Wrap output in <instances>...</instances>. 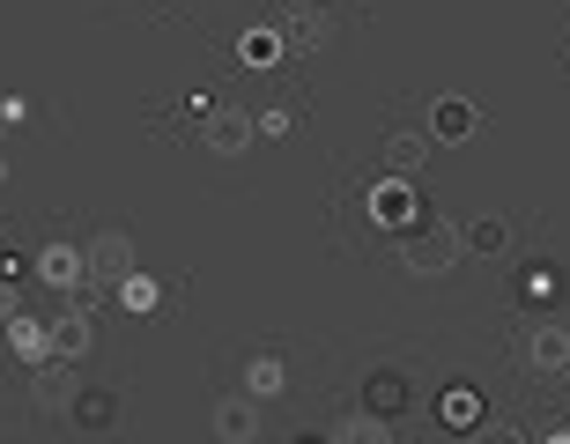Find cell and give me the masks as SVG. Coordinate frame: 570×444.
<instances>
[{"instance_id": "6da1fadb", "label": "cell", "mask_w": 570, "mask_h": 444, "mask_svg": "<svg viewBox=\"0 0 570 444\" xmlns=\"http://www.w3.org/2000/svg\"><path fill=\"white\" fill-rule=\"evenodd\" d=\"M466 253V237H460V223H415V230L401 237V267L407 275H452V259Z\"/></svg>"}, {"instance_id": "7a4b0ae2", "label": "cell", "mask_w": 570, "mask_h": 444, "mask_svg": "<svg viewBox=\"0 0 570 444\" xmlns=\"http://www.w3.org/2000/svg\"><path fill=\"white\" fill-rule=\"evenodd\" d=\"M253 134H259V119H253V111H237V105H215L208 119H200V148H208V156H245Z\"/></svg>"}, {"instance_id": "3957f363", "label": "cell", "mask_w": 570, "mask_h": 444, "mask_svg": "<svg viewBox=\"0 0 570 444\" xmlns=\"http://www.w3.org/2000/svg\"><path fill=\"white\" fill-rule=\"evenodd\" d=\"M127 275H141V267H134V237L127 230H97L89 237V282H97V289H119Z\"/></svg>"}, {"instance_id": "277c9868", "label": "cell", "mask_w": 570, "mask_h": 444, "mask_svg": "<svg viewBox=\"0 0 570 444\" xmlns=\"http://www.w3.org/2000/svg\"><path fill=\"white\" fill-rule=\"evenodd\" d=\"M38 275L52 282L60 296H82L89 289V253H82V245H67V237H52V245L38 253Z\"/></svg>"}, {"instance_id": "5b68a950", "label": "cell", "mask_w": 570, "mask_h": 444, "mask_svg": "<svg viewBox=\"0 0 570 444\" xmlns=\"http://www.w3.org/2000/svg\"><path fill=\"white\" fill-rule=\"evenodd\" d=\"M371 215H379L385 230H415V186L407 178H371Z\"/></svg>"}, {"instance_id": "8992f818", "label": "cell", "mask_w": 570, "mask_h": 444, "mask_svg": "<svg viewBox=\"0 0 570 444\" xmlns=\"http://www.w3.org/2000/svg\"><path fill=\"white\" fill-rule=\"evenodd\" d=\"M89 341H97V334H89V304H82V296H67V312L52 318V363H82Z\"/></svg>"}, {"instance_id": "52a82bcc", "label": "cell", "mask_w": 570, "mask_h": 444, "mask_svg": "<svg viewBox=\"0 0 570 444\" xmlns=\"http://www.w3.org/2000/svg\"><path fill=\"white\" fill-rule=\"evenodd\" d=\"M208 423H215V437H223V444H253L259 437V401H253V393H223Z\"/></svg>"}, {"instance_id": "ba28073f", "label": "cell", "mask_w": 570, "mask_h": 444, "mask_svg": "<svg viewBox=\"0 0 570 444\" xmlns=\"http://www.w3.org/2000/svg\"><path fill=\"white\" fill-rule=\"evenodd\" d=\"M237 378H245V385H237V393H253L259 407H267V401H282V393H289V371H282V356H275V348H253Z\"/></svg>"}, {"instance_id": "9c48e42d", "label": "cell", "mask_w": 570, "mask_h": 444, "mask_svg": "<svg viewBox=\"0 0 570 444\" xmlns=\"http://www.w3.org/2000/svg\"><path fill=\"white\" fill-rule=\"evenodd\" d=\"M527 363L541 378H563L570 371V326H533L527 334Z\"/></svg>"}, {"instance_id": "30bf717a", "label": "cell", "mask_w": 570, "mask_h": 444, "mask_svg": "<svg viewBox=\"0 0 570 444\" xmlns=\"http://www.w3.org/2000/svg\"><path fill=\"white\" fill-rule=\"evenodd\" d=\"M237 60H245V67H282V60H289V38H282V22H253V30L237 38Z\"/></svg>"}, {"instance_id": "8fae6325", "label": "cell", "mask_w": 570, "mask_h": 444, "mask_svg": "<svg viewBox=\"0 0 570 444\" xmlns=\"http://www.w3.org/2000/svg\"><path fill=\"white\" fill-rule=\"evenodd\" d=\"M430 156V134L423 127H401V134H385V178H415Z\"/></svg>"}, {"instance_id": "7c38bea8", "label": "cell", "mask_w": 570, "mask_h": 444, "mask_svg": "<svg viewBox=\"0 0 570 444\" xmlns=\"http://www.w3.org/2000/svg\"><path fill=\"white\" fill-rule=\"evenodd\" d=\"M8 356L16 363H52V326H45V318H8Z\"/></svg>"}, {"instance_id": "4fadbf2b", "label": "cell", "mask_w": 570, "mask_h": 444, "mask_svg": "<svg viewBox=\"0 0 570 444\" xmlns=\"http://www.w3.org/2000/svg\"><path fill=\"white\" fill-rule=\"evenodd\" d=\"M282 38H289V52H326L334 45V22H326V8H296L282 22Z\"/></svg>"}, {"instance_id": "5bb4252c", "label": "cell", "mask_w": 570, "mask_h": 444, "mask_svg": "<svg viewBox=\"0 0 570 444\" xmlns=\"http://www.w3.org/2000/svg\"><path fill=\"white\" fill-rule=\"evenodd\" d=\"M30 401L45 415H67L75 407V378H67V363H38V378H30Z\"/></svg>"}, {"instance_id": "9a60e30c", "label": "cell", "mask_w": 570, "mask_h": 444, "mask_svg": "<svg viewBox=\"0 0 570 444\" xmlns=\"http://www.w3.org/2000/svg\"><path fill=\"white\" fill-rule=\"evenodd\" d=\"M466 253H482V259H504L511 253V215H474V223H466Z\"/></svg>"}, {"instance_id": "2e32d148", "label": "cell", "mask_w": 570, "mask_h": 444, "mask_svg": "<svg viewBox=\"0 0 570 444\" xmlns=\"http://www.w3.org/2000/svg\"><path fill=\"white\" fill-rule=\"evenodd\" d=\"M67 415H75L82 430H111V423H119V393H111V385H89V393H75Z\"/></svg>"}, {"instance_id": "e0dca14e", "label": "cell", "mask_w": 570, "mask_h": 444, "mask_svg": "<svg viewBox=\"0 0 570 444\" xmlns=\"http://www.w3.org/2000/svg\"><path fill=\"white\" fill-rule=\"evenodd\" d=\"M474 134V105L466 97H438V111H430V141H466Z\"/></svg>"}, {"instance_id": "ac0fdd59", "label": "cell", "mask_w": 570, "mask_h": 444, "mask_svg": "<svg viewBox=\"0 0 570 444\" xmlns=\"http://www.w3.org/2000/svg\"><path fill=\"white\" fill-rule=\"evenodd\" d=\"M363 393H371V415H385V423L407 407V378H401V371H371V378H363Z\"/></svg>"}, {"instance_id": "d6986e66", "label": "cell", "mask_w": 570, "mask_h": 444, "mask_svg": "<svg viewBox=\"0 0 570 444\" xmlns=\"http://www.w3.org/2000/svg\"><path fill=\"white\" fill-rule=\"evenodd\" d=\"M326 444H393V423L363 407V415H348V423H334V437H326Z\"/></svg>"}, {"instance_id": "ffe728a7", "label": "cell", "mask_w": 570, "mask_h": 444, "mask_svg": "<svg viewBox=\"0 0 570 444\" xmlns=\"http://www.w3.org/2000/svg\"><path fill=\"white\" fill-rule=\"evenodd\" d=\"M119 304H127V312H156V304H164V282L156 275H127L119 282Z\"/></svg>"}, {"instance_id": "44dd1931", "label": "cell", "mask_w": 570, "mask_h": 444, "mask_svg": "<svg viewBox=\"0 0 570 444\" xmlns=\"http://www.w3.org/2000/svg\"><path fill=\"white\" fill-rule=\"evenodd\" d=\"M438 415H444V423H460V430H474V423H482V401H474L466 385H452V393L438 401Z\"/></svg>"}, {"instance_id": "7402d4cb", "label": "cell", "mask_w": 570, "mask_h": 444, "mask_svg": "<svg viewBox=\"0 0 570 444\" xmlns=\"http://www.w3.org/2000/svg\"><path fill=\"white\" fill-rule=\"evenodd\" d=\"M289 127H296V119H289V111H282V105H275V111H259V134H267V141H282V134H289Z\"/></svg>"}, {"instance_id": "603a6c76", "label": "cell", "mask_w": 570, "mask_h": 444, "mask_svg": "<svg viewBox=\"0 0 570 444\" xmlns=\"http://www.w3.org/2000/svg\"><path fill=\"white\" fill-rule=\"evenodd\" d=\"M8 318H22V296H16V282H0V326Z\"/></svg>"}, {"instance_id": "cb8c5ba5", "label": "cell", "mask_w": 570, "mask_h": 444, "mask_svg": "<svg viewBox=\"0 0 570 444\" xmlns=\"http://www.w3.org/2000/svg\"><path fill=\"white\" fill-rule=\"evenodd\" d=\"M466 444H527V437H519V430H474Z\"/></svg>"}, {"instance_id": "d4e9b609", "label": "cell", "mask_w": 570, "mask_h": 444, "mask_svg": "<svg viewBox=\"0 0 570 444\" xmlns=\"http://www.w3.org/2000/svg\"><path fill=\"white\" fill-rule=\"evenodd\" d=\"M533 444H570V430H556V437H533Z\"/></svg>"}, {"instance_id": "484cf974", "label": "cell", "mask_w": 570, "mask_h": 444, "mask_svg": "<svg viewBox=\"0 0 570 444\" xmlns=\"http://www.w3.org/2000/svg\"><path fill=\"white\" fill-rule=\"evenodd\" d=\"M296 8H326V0H296Z\"/></svg>"}]
</instances>
